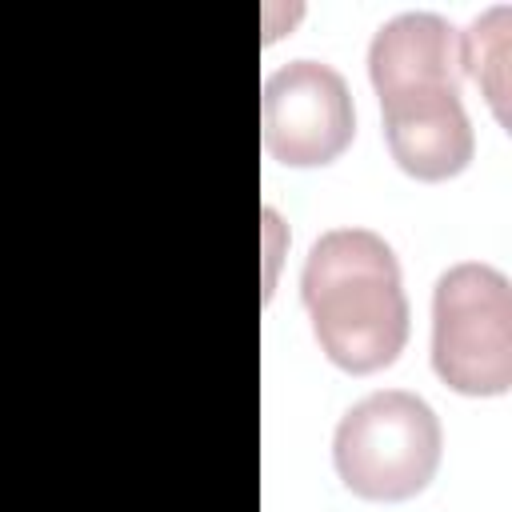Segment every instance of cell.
<instances>
[{"label": "cell", "mask_w": 512, "mask_h": 512, "mask_svg": "<svg viewBox=\"0 0 512 512\" xmlns=\"http://www.w3.org/2000/svg\"><path fill=\"white\" fill-rule=\"evenodd\" d=\"M368 76L392 160L416 180H452L472 164L476 136L460 104V32L436 12H400L368 44Z\"/></svg>", "instance_id": "cell-1"}, {"label": "cell", "mask_w": 512, "mask_h": 512, "mask_svg": "<svg viewBox=\"0 0 512 512\" xmlns=\"http://www.w3.org/2000/svg\"><path fill=\"white\" fill-rule=\"evenodd\" d=\"M300 300L320 352L352 376L396 364L408 344V296L396 252L368 228H332L308 248Z\"/></svg>", "instance_id": "cell-2"}, {"label": "cell", "mask_w": 512, "mask_h": 512, "mask_svg": "<svg viewBox=\"0 0 512 512\" xmlns=\"http://www.w3.org/2000/svg\"><path fill=\"white\" fill-rule=\"evenodd\" d=\"M444 432L428 400L384 388L352 404L332 436V464L348 492L376 504L412 500L440 468Z\"/></svg>", "instance_id": "cell-3"}, {"label": "cell", "mask_w": 512, "mask_h": 512, "mask_svg": "<svg viewBox=\"0 0 512 512\" xmlns=\"http://www.w3.org/2000/svg\"><path fill=\"white\" fill-rule=\"evenodd\" d=\"M432 368L460 396L512 388V288L492 264H452L432 292Z\"/></svg>", "instance_id": "cell-4"}, {"label": "cell", "mask_w": 512, "mask_h": 512, "mask_svg": "<svg viewBox=\"0 0 512 512\" xmlns=\"http://www.w3.org/2000/svg\"><path fill=\"white\" fill-rule=\"evenodd\" d=\"M356 132L344 76L316 60H292L264 84V148L288 168L332 164Z\"/></svg>", "instance_id": "cell-5"}, {"label": "cell", "mask_w": 512, "mask_h": 512, "mask_svg": "<svg viewBox=\"0 0 512 512\" xmlns=\"http://www.w3.org/2000/svg\"><path fill=\"white\" fill-rule=\"evenodd\" d=\"M504 20H508V8H492L460 40V68H468L472 80L488 92L500 124H508V112H504V60H508V52H504V32H500Z\"/></svg>", "instance_id": "cell-6"}]
</instances>
